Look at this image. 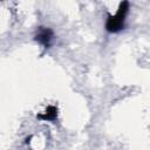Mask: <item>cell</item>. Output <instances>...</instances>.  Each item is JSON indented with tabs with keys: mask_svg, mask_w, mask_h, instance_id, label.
<instances>
[{
	"mask_svg": "<svg viewBox=\"0 0 150 150\" xmlns=\"http://www.w3.org/2000/svg\"><path fill=\"white\" fill-rule=\"evenodd\" d=\"M40 120H43V121H54L56 117H57V109L54 107V105H49L43 112H41L39 116H38Z\"/></svg>",
	"mask_w": 150,
	"mask_h": 150,
	"instance_id": "obj_3",
	"label": "cell"
},
{
	"mask_svg": "<svg viewBox=\"0 0 150 150\" xmlns=\"http://www.w3.org/2000/svg\"><path fill=\"white\" fill-rule=\"evenodd\" d=\"M35 40L40 45H42L45 47H49V45H50V42L53 40V32H52V29L46 28V27H41L38 30L36 35H35Z\"/></svg>",
	"mask_w": 150,
	"mask_h": 150,
	"instance_id": "obj_2",
	"label": "cell"
},
{
	"mask_svg": "<svg viewBox=\"0 0 150 150\" xmlns=\"http://www.w3.org/2000/svg\"><path fill=\"white\" fill-rule=\"evenodd\" d=\"M128 7L129 4L128 2H122L116 12L115 15H109L105 22V29L110 33H116L118 30H121L124 26V20H125V15L128 13Z\"/></svg>",
	"mask_w": 150,
	"mask_h": 150,
	"instance_id": "obj_1",
	"label": "cell"
}]
</instances>
